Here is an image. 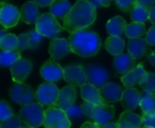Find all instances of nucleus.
Here are the masks:
<instances>
[{
    "label": "nucleus",
    "instance_id": "f257e3e1",
    "mask_svg": "<svg viewBox=\"0 0 155 128\" xmlns=\"http://www.w3.org/2000/svg\"><path fill=\"white\" fill-rule=\"evenodd\" d=\"M96 19V7L88 0H77L63 20L64 30L69 34L86 29Z\"/></svg>",
    "mask_w": 155,
    "mask_h": 128
},
{
    "label": "nucleus",
    "instance_id": "f03ea898",
    "mask_svg": "<svg viewBox=\"0 0 155 128\" xmlns=\"http://www.w3.org/2000/svg\"><path fill=\"white\" fill-rule=\"evenodd\" d=\"M68 40L72 52L82 57L95 56L101 47L99 35L95 32L87 29H83L70 34Z\"/></svg>",
    "mask_w": 155,
    "mask_h": 128
},
{
    "label": "nucleus",
    "instance_id": "7ed1b4c3",
    "mask_svg": "<svg viewBox=\"0 0 155 128\" xmlns=\"http://www.w3.org/2000/svg\"><path fill=\"white\" fill-rule=\"evenodd\" d=\"M45 114L44 106L38 102L23 106L19 111V116L23 123L26 126L32 128H37L44 125Z\"/></svg>",
    "mask_w": 155,
    "mask_h": 128
},
{
    "label": "nucleus",
    "instance_id": "20e7f679",
    "mask_svg": "<svg viewBox=\"0 0 155 128\" xmlns=\"http://www.w3.org/2000/svg\"><path fill=\"white\" fill-rule=\"evenodd\" d=\"M64 27L60 25L56 17L51 13H45L40 15L35 23V31L47 38H56Z\"/></svg>",
    "mask_w": 155,
    "mask_h": 128
},
{
    "label": "nucleus",
    "instance_id": "39448f33",
    "mask_svg": "<svg viewBox=\"0 0 155 128\" xmlns=\"http://www.w3.org/2000/svg\"><path fill=\"white\" fill-rule=\"evenodd\" d=\"M44 126L45 128H70L71 121L65 111L50 106L45 109Z\"/></svg>",
    "mask_w": 155,
    "mask_h": 128
},
{
    "label": "nucleus",
    "instance_id": "423d86ee",
    "mask_svg": "<svg viewBox=\"0 0 155 128\" xmlns=\"http://www.w3.org/2000/svg\"><path fill=\"white\" fill-rule=\"evenodd\" d=\"M60 90L58 87L50 82L44 83L39 86L35 92L36 101L45 106H54L58 99Z\"/></svg>",
    "mask_w": 155,
    "mask_h": 128
},
{
    "label": "nucleus",
    "instance_id": "0eeeda50",
    "mask_svg": "<svg viewBox=\"0 0 155 128\" xmlns=\"http://www.w3.org/2000/svg\"><path fill=\"white\" fill-rule=\"evenodd\" d=\"M64 79L71 86L81 87L88 83L86 69L82 65H69L64 68Z\"/></svg>",
    "mask_w": 155,
    "mask_h": 128
},
{
    "label": "nucleus",
    "instance_id": "6e6552de",
    "mask_svg": "<svg viewBox=\"0 0 155 128\" xmlns=\"http://www.w3.org/2000/svg\"><path fill=\"white\" fill-rule=\"evenodd\" d=\"M10 97L14 103L23 106L33 103L35 93L30 86L15 83L10 89Z\"/></svg>",
    "mask_w": 155,
    "mask_h": 128
},
{
    "label": "nucleus",
    "instance_id": "1a4fd4ad",
    "mask_svg": "<svg viewBox=\"0 0 155 128\" xmlns=\"http://www.w3.org/2000/svg\"><path fill=\"white\" fill-rule=\"evenodd\" d=\"M85 69L89 84L100 89L108 83L109 75L104 66L98 64H90Z\"/></svg>",
    "mask_w": 155,
    "mask_h": 128
},
{
    "label": "nucleus",
    "instance_id": "9d476101",
    "mask_svg": "<svg viewBox=\"0 0 155 128\" xmlns=\"http://www.w3.org/2000/svg\"><path fill=\"white\" fill-rule=\"evenodd\" d=\"M0 5H1V9H0L1 25L6 29L15 26L21 18L20 11L17 9V7L6 4L5 2H1Z\"/></svg>",
    "mask_w": 155,
    "mask_h": 128
},
{
    "label": "nucleus",
    "instance_id": "9b49d317",
    "mask_svg": "<svg viewBox=\"0 0 155 128\" xmlns=\"http://www.w3.org/2000/svg\"><path fill=\"white\" fill-rule=\"evenodd\" d=\"M32 63L26 58L21 57L10 66L12 79L15 83L24 84L32 70Z\"/></svg>",
    "mask_w": 155,
    "mask_h": 128
},
{
    "label": "nucleus",
    "instance_id": "f8f14e48",
    "mask_svg": "<svg viewBox=\"0 0 155 128\" xmlns=\"http://www.w3.org/2000/svg\"><path fill=\"white\" fill-rule=\"evenodd\" d=\"M40 74L47 82L54 83L64 78V68L55 60L49 59L42 66Z\"/></svg>",
    "mask_w": 155,
    "mask_h": 128
},
{
    "label": "nucleus",
    "instance_id": "ddd939ff",
    "mask_svg": "<svg viewBox=\"0 0 155 128\" xmlns=\"http://www.w3.org/2000/svg\"><path fill=\"white\" fill-rule=\"evenodd\" d=\"M48 52L54 60H58L72 52V48L68 39L65 38H54L49 44Z\"/></svg>",
    "mask_w": 155,
    "mask_h": 128
},
{
    "label": "nucleus",
    "instance_id": "4468645a",
    "mask_svg": "<svg viewBox=\"0 0 155 128\" xmlns=\"http://www.w3.org/2000/svg\"><path fill=\"white\" fill-rule=\"evenodd\" d=\"M76 96L77 93H76L75 86L71 85L65 86L60 90L58 99L54 106L62 109L64 111H66L70 106L74 105Z\"/></svg>",
    "mask_w": 155,
    "mask_h": 128
},
{
    "label": "nucleus",
    "instance_id": "2eb2a0df",
    "mask_svg": "<svg viewBox=\"0 0 155 128\" xmlns=\"http://www.w3.org/2000/svg\"><path fill=\"white\" fill-rule=\"evenodd\" d=\"M115 108L108 104H102L95 106L93 111L92 120L99 126H104L108 123L114 116Z\"/></svg>",
    "mask_w": 155,
    "mask_h": 128
},
{
    "label": "nucleus",
    "instance_id": "dca6fc26",
    "mask_svg": "<svg viewBox=\"0 0 155 128\" xmlns=\"http://www.w3.org/2000/svg\"><path fill=\"white\" fill-rule=\"evenodd\" d=\"M148 77V73L145 71L143 65L139 64L133 71L122 76L121 81L126 87H133L144 82Z\"/></svg>",
    "mask_w": 155,
    "mask_h": 128
},
{
    "label": "nucleus",
    "instance_id": "f3484780",
    "mask_svg": "<svg viewBox=\"0 0 155 128\" xmlns=\"http://www.w3.org/2000/svg\"><path fill=\"white\" fill-rule=\"evenodd\" d=\"M101 96L104 101V104L115 103L122 100L123 97V87L115 83H107L104 86L99 89Z\"/></svg>",
    "mask_w": 155,
    "mask_h": 128
},
{
    "label": "nucleus",
    "instance_id": "a211bd4d",
    "mask_svg": "<svg viewBox=\"0 0 155 128\" xmlns=\"http://www.w3.org/2000/svg\"><path fill=\"white\" fill-rule=\"evenodd\" d=\"M136 59L129 54H121L116 56L114 59V66L118 74L126 75L133 71L136 66Z\"/></svg>",
    "mask_w": 155,
    "mask_h": 128
},
{
    "label": "nucleus",
    "instance_id": "6ab92c4d",
    "mask_svg": "<svg viewBox=\"0 0 155 128\" xmlns=\"http://www.w3.org/2000/svg\"><path fill=\"white\" fill-rule=\"evenodd\" d=\"M142 100V93L134 87H127L124 90L122 97L123 106L129 111H134L138 106H140Z\"/></svg>",
    "mask_w": 155,
    "mask_h": 128
},
{
    "label": "nucleus",
    "instance_id": "aec40b11",
    "mask_svg": "<svg viewBox=\"0 0 155 128\" xmlns=\"http://www.w3.org/2000/svg\"><path fill=\"white\" fill-rule=\"evenodd\" d=\"M21 13V19L27 25L35 24L37 19L40 17V11L38 5L34 1H27L25 2L20 10Z\"/></svg>",
    "mask_w": 155,
    "mask_h": 128
},
{
    "label": "nucleus",
    "instance_id": "412c9836",
    "mask_svg": "<svg viewBox=\"0 0 155 128\" xmlns=\"http://www.w3.org/2000/svg\"><path fill=\"white\" fill-rule=\"evenodd\" d=\"M142 126H143L142 116L129 110L124 111L121 114L119 120L117 122L118 128H142Z\"/></svg>",
    "mask_w": 155,
    "mask_h": 128
},
{
    "label": "nucleus",
    "instance_id": "4be33fe9",
    "mask_svg": "<svg viewBox=\"0 0 155 128\" xmlns=\"http://www.w3.org/2000/svg\"><path fill=\"white\" fill-rule=\"evenodd\" d=\"M148 45L146 40L143 38H132L128 41V53L134 59H140L147 53Z\"/></svg>",
    "mask_w": 155,
    "mask_h": 128
},
{
    "label": "nucleus",
    "instance_id": "5701e85b",
    "mask_svg": "<svg viewBox=\"0 0 155 128\" xmlns=\"http://www.w3.org/2000/svg\"><path fill=\"white\" fill-rule=\"evenodd\" d=\"M81 96L85 102L92 103L95 106L104 104V101L101 96L100 90L89 83L81 86Z\"/></svg>",
    "mask_w": 155,
    "mask_h": 128
},
{
    "label": "nucleus",
    "instance_id": "b1692460",
    "mask_svg": "<svg viewBox=\"0 0 155 128\" xmlns=\"http://www.w3.org/2000/svg\"><path fill=\"white\" fill-rule=\"evenodd\" d=\"M72 7L73 5L68 0H54L50 5V13L53 14L56 19L64 20Z\"/></svg>",
    "mask_w": 155,
    "mask_h": 128
},
{
    "label": "nucleus",
    "instance_id": "393cba45",
    "mask_svg": "<svg viewBox=\"0 0 155 128\" xmlns=\"http://www.w3.org/2000/svg\"><path fill=\"white\" fill-rule=\"evenodd\" d=\"M124 46V40L121 36L110 35L104 42V47L107 50V52L114 56L123 54Z\"/></svg>",
    "mask_w": 155,
    "mask_h": 128
},
{
    "label": "nucleus",
    "instance_id": "a878e982",
    "mask_svg": "<svg viewBox=\"0 0 155 128\" xmlns=\"http://www.w3.org/2000/svg\"><path fill=\"white\" fill-rule=\"evenodd\" d=\"M128 24L121 15H116L111 18L106 24V29L110 35L120 36L125 30V27Z\"/></svg>",
    "mask_w": 155,
    "mask_h": 128
},
{
    "label": "nucleus",
    "instance_id": "bb28decb",
    "mask_svg": "<svg viewBox=\"0 0 155 128\" xmlns=\"http://www.w3.org/2000/svg\"><path fill=\"white\" fill-rule=\"evenodd\" d=\"M124 34L130 39L132 38H140L146 34V27L143 23L133 22L128 24L125 27Z\"/></svg>",
    "mask_w": 155,
    "mask_h": 128
},
{
    "label": "nucleus",
    "instance_id": "cd10ccee",
    "mask_svg": "<svg viewBox=\"0 0 155 128\" xmlns=\"http://www.w3.org/2000/svg\"><path fill=\"white\" fill-rule=\"evenodd\" d=\"M140 106L143 114L155 113V96H153L145 91L142 93V100Z\"/></svg>",
    "mask_w": 155,
    "mask_h": 128
},
{
    "label": "nucleus",
    "instance_id": "c85d7f7f",
    "mask_svg": "<svg viewBox=\"0 0 155 128\" xmlns=\"http://www.w3.org/2000/svg\"><path fill=\"white\" fill-rule=\"evenodd\" d=\"M149 17H150V9L141 5H137L131 12V18L134 22L144 24L147 20H149Z\"/></svg>",
    "mask_w": 155,
    "mask_h": 128
},
{
    "label": "nucleus",
    "instance_id": "c756f323",
    "mask_svg": "<svg viewBox=\"0 0 155 128\" xmlns=\"http://www.w3.org/2000/svg\"><path fill=\"white\" fill-rule=\"evenodd\" d=\"M21 54L20 52L15 51H2L0 53V64L2 66L7 67L11 66L14 63H15L18 59H20Z\"/></svg>",
    "mask_w": 155,
    "mask_h": 128
},
{
    "label": "nucleus",
    "instance_id": "7c9ffc66",
    "mask_svg": "<svg viewBox=\"0 0 155 128\" xmlns=\"http://www.w3.org/2000/svg\"><path fill=\"white\" fill-rule=\"evenodd\" d=\"M18 36L14 34H7L0 39V48L2 51H15L17 48Z\"/></svg>",
    "mask_w": 155,
    "mask_h": 128
},
{
    "label": "nucleus",
    "instance_id": "2f4dec72",
    "mask_svg": "<svg viewBox=\"0 0 155 128\" xmlns=\"http://www.w3.org/2000/svg\"><path fill=\"white\" fill-rule=\"evenodd\" d=\"M140 86L143 91L155 96V73H148L147 79L140 84Z\"/></svg>",
    "mask_w": 155,
    "mask_h": 128
},
{
    "label": "nucleus",
    "instance_id": "473e14b6",
    "mask_svg": "<svg viewBox=\"0 0 155 128\" xmlns=\"http://www.w3.org/2000/svg\"><path fill=\"white\" fill-rule=\"evenodd\" d=\"M23 126V121L17 115H14L7 120L1 121L0 128H21Z\"/></svg>",
    "mask_w": 155,
    "mask_h": 128
},
{
    "label": "nucleus",
    "instance_id": "72a5a7b5",
    "mask_svg": "<svg viewBox=\"0 0 155 128\" xmlns=\"http://www.w3.org/2000/svg\"><path fill=\"white\" fill-rule=\"evenodd\" d=\"M13 116H14V113L10 105L7 104V102L2 100L0 102V120L1 121L7 120Z\"/></svg>",
    "mask_w": 155,
    "mask_h": 128
},
{
    "label": "nucleus",
    "instance_id": "f704fd0d",
    "mask_svg": "<svg viewBox=\"0 0 155 128\" xmlns=\"http://www.w3.org/2000/svg\"><path fill=\"white\" fill-rule=\"evenodd\" d=\"M116 5L124 12H132L138 5L137 0H114Z\"/></svg>",
    "mask_w": 155,
    "mask_h": 128
},
{
    "label": "nucleus",
    "instance_id": "c9c22d12",
    "mask_svg": "<svg viewBox=\"0 0 155 128\" xmlns=\"http://www.w3.org/2000/svg\"><path fill=\"white\" fill-rule=\"evenodd\" d=\"M65 113H66L67 116L69 117V119H79V118H83L84 116L82 106H79L77 105H74V106H70L65 111Z\"/></svg>",
    "mask_w": 155,
    "mask_h": 128
},
{
    "label": "nucleus",
    "instance_id": "e433bc0d",
    "mask_svg": "<svg viewBox=\"0 0 155 128\" xmlns=\"http://www.w3.org/2000/svg\"><path fill=\"white\" fill-rule=\"evenodd\" d=\"M42 36L36 31L29 32V48L28 49H35L36 48L42 41Z\"/></svg>",
    "mask_w": 155,
    "mask_h": 128
},
{
    "label": "nucleus",
    "instance_id": "4c0bfd02",
    "mask_svg": "<svg viewBox=\"0 0 155 128\" xmlns=\"http://www.w3.org/2000/svg\"><path fill=\"white\" fill-rule=\"evenodd\" d=\"M27 48H29V33L21 34L18 35V45L16 51L22 52Z\"/></svg>",
    "mask_w": 155,
    "mask_h": 128
},
{
    "label": "nucleus",
    "instance_id": "58836bf2",
    "mask_svg": "<svg viewBox=\"0 0 155 128\" xmlns=\"http://www.w3.org/2000/svg\"><path fill=\"white\" fill-rule=\"evenodd\" d=\"M143 126L150 128H155V113L143 114Z\"/></svg>",
    "mask_w": 155,
    "mask_h": 128
},
{
    "label": "nucleus",
    "instance_id": "ea45409f",
    "mask_svg": "<svg viewBox=\"0 0 155 128\" xmlns=\"http://www.w3.org/2000/svg\"><path fill=\"white\" fill-rule=\"evenodd\" d=\"M82 109H83V112L84 114V116L92 118V116H93V111H94V108L95 106V105L92 104V103H88V102H84L82 104Z\"/></svg>",
    "mask_w": 155,
    "mask_h": 128
},
{
    "label": "nucleus",
    "instance_id": "a19ab883",
    "mask_svg": "<svg viewBox=\"0 0 155 128\" xmlns=\"http://www.w3.org/2000/svg\"><path fill=\"white\" fill-rule=\"evenodd\" d=\"M145 40L149 45H155V25L150 27V29L146 33Z\"/></svg>",
    "mask_w": 155,
    "mask_h": 128
},
{
    "label": "nucleus",
    "instance_id": "79ce46f5",
    "mask_svg": "<svg viewBox=\"0 0 155 128\" xmlns=\"http://www.w3.org/2000/svg\"><path fill=\"white\" fill-rule=\"evenodd\" d=\"M88 1L95 7H100V6L108 7L112 2V0H88Z\"/></svg>",
    "mask_w": 155,
    "mask_h": 128
},
{
    "label": "nucleus",
    "instance_id": "37998d69",
    "mask_svg": "<svg viewBox=\"0 0 155 128\" xmlns=\"http://www.w3.org/2000/svg\"><path fill=\"white\" fill-rule=\"evenodd\" d=\"M138 5H141L148 9L152 8L155 4V0H137Z\"/></svg>",
    "mask_w": 155,
    "mask_h": 128
},
{
    "label": "nucleus",
    "instance_id": "c03bdc74",
    "mask_svg": "<svg viewBox=\"0 0 155 128\" xmlns=\"http://www.w3.org/2000/svg\"><path fill=\"white\" fill-rule=\"evenodd\" d=\"M54 0H34V2L41 7H46V6H50L53 2Z\"/></svg>",
    "mask_w": 155,
    "mask_h": 128
},
{
    "label": "nucleus",
    "instance_id": "a18cd8bd",
    "mask_svg": "<svg viewBox=\"0 0 155 128\" xmlns=\"http://www.w3.org/2000/svg\"><path fill=\"white\" fill-rule=\"evenodd\" d=\"M80 128H100V126L94 122H85Z\"/></svg>",
    "mask_w": 155,
    "mask_h": 128
},
{
    "label": "nucleus",
    "instance_id": "49530a36",
    "mask_svg": "<svg viewBox=\"0 0 155 128\" xmlns=\"http://www.w3.org/2000/svg\"><path fill=\"white\" fill-rule=\"evenodd\" d=\"M149 20L151 21V23L155 25V6H153L152 8H150V17Z\"/></svg>",
    "mask_w": 155,
    "mask_h": 128
},
{
    "label": "nucleus",
    "instance_id": "de8ad7c7",
    "mask_svg": "<svg viewBox=\"0 0 155 128\" xmlns=\"http://www.w3.org/2000/svg\"><path fill=\"white\" fill-rule=\"evenodd\" d=\"M147 59H148L149 63H150L152 66H155V50H153V52L150 53V55L148 56Z\"/></svg>",
    "mask_w": 155,
    "mask_h": 128
},
{
    "label": "nucleus",
    "instance_id": "09e8293b",
    "mask_svg": "<svg viewBox=\"0 0 155 128\" xmlns=\"http://www.w3.org/2000/svg\"><path fill=\"white\" fill-rule=\"evenodd\" d=\"M100 128H118L117 127V123H108L104 126H100Z\"/></svg>",
    "mask_w": 155,
    "mask_h": 128
},
{
    "label": "nucleus",
    "instance_id": "8fccbe9b",
    "mask_svg": "<svg viewBox=\"0 0 155 128\" xmlns=\"http://www.w3.org/2000/svg\"><path fill=\"white\" fill-rule=\"evenodd\" d=\"M6 28L5 27H4L3 26V28H1V30H0V39H2L3 37H5L6 35H7V33H6V30H5Z\"/></svg>",
    "mask_w": 155,
    "mask_h": 128
},
{
    "label": "nucleus",
    "instance_id": "3c124183",
    "mask_svg": "<svg viewBox=\"0 0 155 128\" xmlns=\"http://www.w3.org/2000/svg\"><path fill=\"white\" fill-rule=\"evenodd\" d=\"M21 128H32V127H29V126H22Z\"/></svg>",
    "mask_w": 155,
    "mask_h": 128
},
{
    "label": "nucleus",
    "instance_id": "603ef678",
    "mask_svg": "<svg viewBox=\"0 0 155 128\" xmlns=\"http://www.w3.org/2000/svg\"><path fill=\"white\" fill-rule=\"evenodd\" d=\"M142 128H150V127H147V126H143V127H142Z\"/></svg>",
    "mask_w": 155,
    "mask_h": 128
}]
</instances>
